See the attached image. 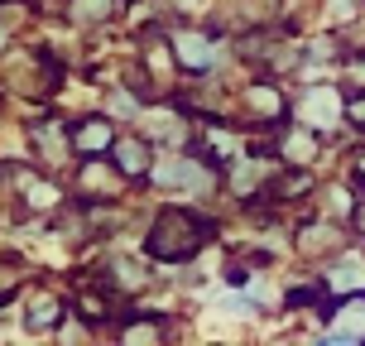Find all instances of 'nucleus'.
I'll use <instances>...</instances> for the list:
<instances>
[{"label":"nucleus","instance_id":"obj_1","mask_svg":"<svg viewBox=\"0 0 365 346\" xmlns=\"http://www.w3.org/2000/svg\"><path fill=\"white\" fill-rule=\"evenodd\" d=\"M202 236H207V221H197L192 212H164L159 226H154V236H149V250L164 260H182L197 250Z\"/></svg>","mask_w":365,"mask_h":346}]
</instances>
